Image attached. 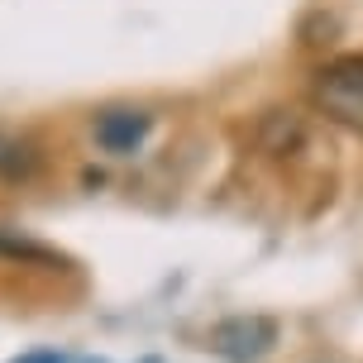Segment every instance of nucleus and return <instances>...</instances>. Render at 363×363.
<instances>
[{
  "mask_svg": "<svg viewBox=\"0 0 363 363\" xmlns=\"http://www.w3.org/2000/svg\"><path fill=\"white\" fill-rule=\"evenodd\" d=\"M315 106L363 134V53H345L315 72Z\"/></svg>",
  "mask_w": 363,
  "mask_h": 363,
  "instance_id": "nucleus-1",
  "label": "nucleus"
},
{
  "mask_svg": "<svg viewBox=\"0 0 363 363\" xmlns=\"http://www.w3.org/2000/svg\"><path fill=\"white\" fill-rule=\"evenodd\" d=\"M206 345L225 363H258L277 345V320H268V315H230V320L211 325Z\"/></svg>",
  "mask_w": 363,
  "mask_h": 363,
  "instance_id": "nucleus-2",
  "label": "nucleus"
},
{
  "mask_svg": "<svg viewBox=\"0 0 363 363\" xmlns=\"http://www.w3.org/2000/svg\"><path fill=\"white\" fill-rule=\"evenodd\" d=\"M96 144L115 153V158H129L134 148L148 139V129H153V115L148 110H134V106H115V110H101L96 115Z\"/></svg>",
  "mask_w": 363,
  "mask_h": 363,
  "instance_id": "nucleus-3",
  "label": "nucleus"
},
{
  "mask_svg": "<svg viewBox=\"0 0 363 363\" xmlns=\"http://www.w3.org/2000/svg\"><path fill=\"white\" fill-rule=\"evenodd\" d=\"M301 139H306V125H301L296 110H268V115L258 120V129H254V144L263 148V153H272V158L291 153Z\"/></svg>",
  "mask_w": 363,
  "mask_h": 363,
  "instance_id": "nucleus-4",
  "label": "nucleus"
},
{
  "mask_svg": "<svg viewBox=\"0 0 363 363\" xmlns=\"http://www.w3.org/2000/svg\"><path fill=\"white\" fill-rule=\"evenodd\" d=\"M38 172V148L29 139H19L10 129H0V177L5 182H24Z\"/></svg>",
  "mask_w": 363,
  "mask_h": 363,
  "instance_id": "nucleus-5",
  "label": "nucleus"
},
{
  "mask_svg": "<svg viewBox=\"0 0 363 363\" xmlns=\"http://www.w3.org/2000/svg\"><path fill=\"white\" fill-rule=\"evenodd\" d=\"M0 258H15V263H62L48 244H38L29 235H15V230H0Z\"/></svg>",
  "mask_w": 363,
  "mask_h": 363,
  "instance_id": "nucleus-6",
  "label": "nucleus"
},
{
  "mask_svg": "<svg viewBox=\"0 0 363 363\" xmlns=\"http://www.w3.org/2000/svg\"><path fill=\"white\" fill-rule=\"evenodd\" d=\"M19 363H62V359H57V354H24Z\"/></svg>",
  "mask_w": 363,
  "mask_h": 363,
  "instance_id": "nucleus-7",
  "label": "nucleus"
}]
</instances>
